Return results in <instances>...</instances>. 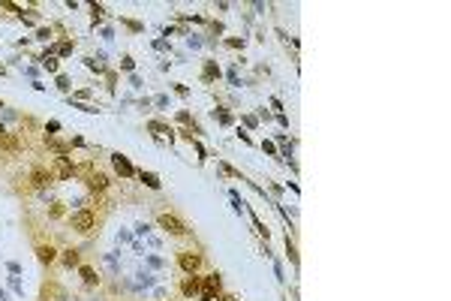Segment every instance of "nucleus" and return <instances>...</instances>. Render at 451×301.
Listing matches in <instances>:
<instances>
[{
  "label": "nucleus",
  "mask_w": 451,
  "mask_h": 301,
  "mask_svg": "<svg viewBox=\"0 0 451 301\" xmlns=\"http://www.w3.org/2000/svg\"><path fill=\"white\" fill-rule=\"evenodd\" d=\"M138 175H141V181L150 187V190H160V178H157L154 172H138Z\"/></svg>",
  "instance_id": "nucleus-12"
},
{
  "label": "nucleus",
  "mask_w": 451,
  "mask_h": 301,
  "mask_svg": "<svg viewBox=\"0 0 451 301\" xmlns=\"http://www.w3.org/2000/svg\"><path fill=\"white\" fill-rule=\"evenodd\" d=\"M0 108H3V105H0Z\"/></svg>",
  "instance_id": "nucleus-23"
},
{
  "label": "nucleus",
  "mask_w": 451,
  "mask_h": 301,
  "mask_svg": "<svg viewBox=\"0 0 451 301\" xmlns=\"http://www.w3.org/2000/svg\"><path fill=\"white\" fill-rule=\"evenodd\" d=\"M217 75H220V69H217V63H208V66H205V72H202V79H205V82H214V79H217Z\"/></svg>",
  "instance_id": "nucleus-14"
},
{
  "label": "nucleus",
  "mask_w": 451,
  "mask_h": 301,
  "mask_svg": "<svg viewBox=\"0 0 451 301\" xmlns=\"http://www.w3.org/2000/svg\"><path fill=\"white\" fill-rule=\"evenodd\" d=\"M54 51H57V54H63V57H66V54H72V43H60V46H57V49H54Z\"/></svg>",
  "instance_id": "nucleus-18"
},
{
  "label": "nucleus",
  "mask_w": 451,
  "mask_h": 301,
  "mask_svg": "<svg viewBox=\"0 0 451 301\" xmlns=\"http://www.w3.org/2000/svg\"><path fill=\"white\" fill-rule=\"evenodd\" d=\"M88 187H90L93 193H96V190H105V187H108V178L96 172V175H90V178H88Z\"/></svg>",
  "instance_id": "nucleus-8"
},
{
  "label": "nucleus",
  "mask_w": 451,
  "mask_h": 301,
  "mask_svg": "<svg viewBox=\"0 0 451 301\" xmlns=\"http://www.w3.org/2000/svg\"><path fill=\"white\" fill-rule=\"evenodd\" d=\"M60 259H63V265H66V268L79 265V250H63V256H60Z\"/></svg>",
  "instance_id": "nucleus-11"
},
{
  "label": "nucleus",
  "mask_w": 451,
  "mask_h": 301,
  "mask_svg": "<svg viewBox=\"0 0 451 301\" xmlns=\"http://www.w3.org/2000/svg\"><path fill=\"white\" fill-rule=\"evenodd\" d=\"M30 181H33V187H40V190H43V187H48V184L54 181V175H51V172H43V169H36V172L30 175Z\"/></svg>",
  "instance_id": "nucleus-6"
},
{
  "label": "nucleus",
  "mask_w": 451,
  "mask_h": 301,
  "mask_svg": "<svg viewBox=\"0 0 451 301\" xmlns=\"http://www.w3.org/2000/svg\"><path fill=\"white\" fill-rule=\"evenodd\" d=\"M72 172H75V169H72V163H69L66 157H54V175H57L60 181H69Z\"/></svg>",
  "instance_id": "nucleus-5"
},
{
  "label": "nucleus",
  "mask_w": 451,
  "mask_h": 301,
  "mask_svg": "<svg viewBox=\"0 0 451 301\" xmlns=\"http://www.w3.org/2000/svg\"><path fill=\"white\" fill-rule=\"evenodd\" d=\"M286 253H289V259H292V262H298V253H295V244H292L289 238H286Z\"/></svg>",
  "instance_id": "nucleus-19"
},
{
  "label": "nucleus",
  "mask_w": 451,
  "mask_h": 301,
  "mask_svg": "<svg viewBox=\"0 0 451 301\" xmlns=\"http://www.w3.org/2000/svg\"><path fill=\"white\" fill-rule=\"evenodd\" d=\"M72 229H79V232H90V229H93V214H90V211H79V214H72Z\"/></svg>",
  "instance_id": "nucleus-3"
},
{
  "label": "nucleus",
  "mask_w": 451,
  "mask_h": 301,
  "mask_svg": "<svg viewBox=\"0 0 451 301\" xmlns=\"http://www.w3.org/2000/svg\"><path fill=\"white\" fill-rule=\"evenodd\" d=\"M43 66H45V69H48V72H57V60H54V57H51V54H48V51H45V54H43Z\"/></svg>",
  "instance_id": "nucleus-15"
},
{
  "label": "nucleus",
  "mask_w": 451,
  "mask_h": 301,
  "mask_svg": "<svg viewBox=\"0 0 451 301\" xmlns=\"http://www.w3.org/2000/svg\"><path fill=\"white\" fill-rule=\"evenodd\" d=\"M178 262H180V268H183L186 274H196L199 265H202V256H199V253H180Z\"/></svg>",
  "instance_id": "nucleus-2"
},
{
  "label": "nucleus",
  "mask_w": 451,
  "mask_h": 301,
  "mask_svg": "<svg viewBox=\"0 0 451 301\" xmlns=\"http://www.w3.org/2000/svg\"><path fill=\"white\" fill-rule=\"evenodd\" d=\"M160 226H163L169 235H186V226H183L175 214H160Z\"/></svg>",
  "instance_id": "nucleus-1"
},
{
  "label": "nucleus",
  "mask_w": 451,
  "mask_h": 301,
  "mask_svg": "<svg viewBox=\"0 0 451 301\" xmlns=\"http://www.w3.org/2000/svg\"><path fill=\"white\" fill-rule=\"evenodd\" d=\"M36 256H40V262H45V265H48V262L57 259V250H54V247H40V250H36Z\"/></svg>",
  "instance_id": "nucleus-10"
},
{
  "label": "nucleus",
  "mask_w": 451,
  "mask_h": 301,
  "mask_svg": "<svg viewBox=\"0 0 451 301\" xmlns=\"http://www.w3.org/2000/svg\"><path fill=\"white\" fill-rule=\"evenodd\" d=\"M111 163H115V172L121 175V178H133L135 175V169H133V163L124 157V154H115V157H111Z\"/></svg>",
  "instance_id": "nucleus-4"
},
{
  "label": "nucleus",
  "mask_w": 451,
  "mask_h": 301,
  "mask_svg": "<svg viewBox=\"0 0 451 301\" xmlns=\"http://www.w3.org/2000/svg\"><path fill=\"white\" fill-rule=\"evenodd\" d=\"M82 280H85L88 286H96V280H99V277L93 274V268H88V265H82Z\"/></svg>",
  "instance_id": "nucleus-13"
},
{
  "label": "nucleus",
  "mask_w": 451,
  "mask_h": 301,
  "mask_svg": "<svg viewBox=\"0 0 451 301\" xmlns=\"http://www.w3.org/2000/svg\"><path fill=\"white\" fill-rule=\"evenodd\" d=\"M214 118H217L220 124H232V115H229V111H223V108H220V111L214 108Z\"/></svg>",
  "instance_id": "nucleus-16"
},
{
  "label": "nucleus",
  "mask_w": 451,
  "mask_h": 301,
  "mask_svg": "<svg viewBox=\"0 0 451 301\" xmlns=\"http://www.w3.org/2000/svg\"><path fill=\"white\" fill-rule=\"evenodd\" d=\"M57 88H60V91H69V79H66V75H57Z\"/></svg>",
  "instance_id": "nucleus-20"
},
{
  "label": "nucleus",
  "mask_w": 451,
  "mask_h": 301,
  "mask_svg": "<svg viewBox=\"0 0 451 301\" xmlns=\"http://www.w3.org/2000/svg\"><path fill=\"white\" fill-rule=\"evenodd\" d=\"M180 289H183V295H199V292H202V280H199V277H186Z\"/></svg>",
  "instance_id": "nucleus-7"
},
{
  "label": "nucleus",
  "mask_w": 451,
  "mask_h": 301,
  "mask_svg": "<svg viewBox=\"0 0 451 301\" xmlns=\"http://www.w3.org/2000/svg\"><path fill=\"white\" fill-rule=\"evenodd\" d=\"M36 40H51V30H48V27H40V33H36Z\"/></svg>",
  "instance_id": "nucleus-21"
},
{
  "label": "nucleus",
  "mask_w": 451,
  "mask_h": 301,
  "mask_svg": "<svg viewBox=\"0 0 451 301\" xmlns=\"http://www.w3.org/2000/svg\"><path fill=\"white\" fill-rule=\"evenodd\" d=\"M0 145H3L6 150H18V139H15L12 133H6V130L0 133Z\"/></svg>",
  "instance_id": "nucleus-9"
},
{
  "label": "nucleus",
  "mask_w": 451,
  "mask_h": 301,
  "mask_svg": "<svg viewBox=\"0 0 451 301\" xmlns=\"http://www.w3.org/2000/svg\"><path fill=\"white\" fill-rule=\"evenodd\" d=\"M150 130H157V133H169V136H172V130H169L163 121H150Z\"/></svg>",
  "instance_id": "nucleus-17"
},
{
  "label": "nucleus",
  "mask_w": 451,
  "mask_h": 301,
  "mask_svg": "<svg viewBox=\"0 0 451 301\" xmlns=\"http://www.w3.org/2000/svg\"><path fill=\"white\" fill-rule=\"evenodd\" d=\"M223 301H238V298H232V295H226V298H223Z\"/></svg>",
  "instance_id": "nucleus-22"
}]
</instances>
